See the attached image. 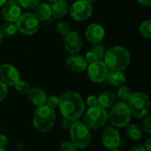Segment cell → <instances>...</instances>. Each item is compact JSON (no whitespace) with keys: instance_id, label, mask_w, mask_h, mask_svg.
Instances as JSON below:
<instances>
[{"instance_id":"1","label":"cell","mask_w":151,"mask_h":151,"mask_svg":"<svg viewBox=\"0 0 151 151\" xmlns=\"http://www.w3.org/2000/svg\"><path fill=\"white\" fill-rule=\"evenodd\" d=\"M59 111L63 118L79 120L85 111V102L82 96L73 90H67L59 96Z\"/></svg>"},{"instance_id":"2","label":"cell","mask_w":151,"mask_h":151,"mask_svg":"<svg viewBox=\"0 0 151 151\" xmlns=\"http://www.w3.org/2000/svg\"><path fill=\"white\" fill-rule=\"evenodd\" d=\"M104 62L110 71H123L130 65L131 55L125 47L114 46L105 52Z\"/></svg>"},{"instance_id":"3","label":"cell","mask_w":151,"mask_h":151,"mask_svg":"<svg viewBox=\"0 0 151 151\" xmlns=\"http://www.w3.org/2000/svg\"><path fill=\"white\" fill-rule=\"evenodd\" d=\"M57 117L55 110L50 108L47 104L36 107L33 116V126L34 127L41 132H49L55 125Z\"/></svg>"},{"instance_id":"4","label":"cell","mask_w":151,"mask_h":151,"mask_svg":"<svg viewBox=\"0 0 151 151\" xmlns=\"http://www.w3.org/2000/svg\"><path fill=\"white\" fill-rule=\"evenodd\" d=\"M69 134L70 141L78 148V150H86L91 145L92 134L90 129L80 119L73 121L69 129Z\"/></svg>"},{"instance_id":"5","label":"cell","mask_w":151,"mask_h":151,"mask_svg":"<svg viewBox=\"0 0 151 151\" xmlns=\"http://www.w3.org/2000/svg\"><path fill=\"white\" fill-rule=\"evenodd\" d=\"M132 115L127 103L124 101L116 102L108 112V121L116 128H123L130 123Z\"/></svg>"},{"instance_id":"6","label":"cell","mask_w":151,"mask_h":151,"mask_svg":"<svg viewBox=\"0 0 151 151\" xmlns=\"http://www.w3.org/2000/svg\"><path fill=\"white\" fill-rule=\"evenodd\" d=\"M127 103L130 110L131 115L135 119H143L146 116L150 114V101L148 95H146L145 93H134Z\"/></svg>"},{"instance_id":"7","label":"cell","mask_w":151,"mask_h":151,"mask_svg":"<svg viewBox=\"0 0 151 151\" xmlns=\"http://www.w3.org/2000/svg\"><path fill=\"white\" fill-rule=\"evenodd\" d=\"M82 122L90 130L104 127L108 122V111L99 105L89 107L82 115Z\"/></svg>"},{"instance_id":"8","label":"cell","mask_w":151,"mask_h":151,"mask_svg":"<svg viewBox=\"0 0 151 151\" xmlns=\"http://www.w3.org/2000/svg\"><path fill=\"white\" fill-rule=\"evenodd\" d=\"M18 30L26 35L35 34L40 27V20L31 12H26L19 16L16 21Z\"/></svg>"},{"instance_id":"9","label":"cell","mask_w":151,"mask_h":151,"mask_svg":"<svg viewBox=\"0 0 151 151\" xmlns=\"http://www.w3.org/2000/svg\"><path fill=\"white\" fill-rule=\"evenodd\" d=\"M101 139L103 145L107 150L119 149L122 141L118 128L111 125L104 127V129L101 133Z\"/></svg>"},{"instance_id":"10","label":"cell","mask_w":151,"mask_h":151,"mask_svg":"<svg viewBox=\"0 0 151 151\" xmlns=\"http://www.w3.org/2000/svg\"><path fill=\"white\" fill-rule=\"evenodd\" d=\"M88 77L94 83H101L105 81L109 69L104 60H97L90 63L88 67Z\"/></svg>"},{"instance_id":"11","label":"cell","mask_w":151,"mask_h":151,"mask_svg":"<svg viewBox=\"0 0 151 151\" xmlns=\"http://www.w3.org/2000/svg\"><path fill=\"white\" fill-rule=\"evenodd\" d=\"M93 12L92 5L85 0L74 2L70 8V16L75 21H83L88 19Z\"/></svg>"},{"instance_id":"12","label":"cell","mask_w":151,"mask_h":151,"mask_svg":"<svg viewBox=\"0 0 151 151\" xmlns=\"http://www.w3.org/2000/svg\"><path fill=\"white\" fill-rule=\"evenodd\" d=\"M0 80L5 85L13 87L20 80V74L14 65L3 64L0 66Z\"/></svg>"},{"instance_id":"13","label":"cell","mask_w":151,"mask_h":151,"mask_svg":"<svg viewBox=\"0 0 151 151\" xmlns=\"http://www.w3.org/2000/svg\"><path fill=\"white\" fill-rule=\"evenodd\" d=\"M64 46L67 52L75 54L79 52L82 47V40L79 33L75 31H70L64 37Z\"/></svg>"},{"instance_id":"14","label":"cell","mask_w":151,"mask_h":151,"mask_svg":"<svg viewBox=\"0 0 151 151\" xmlns=\"http://www.w3.org/2000/svg\"><path fill=\"white\" fill-rule=\"evenodd\" d=\"M20 15L21 7L18 4V2L7 0L6 3L3 5L2 16L6 21L16 22Z\"/></svg>"},{"instance_id":"15","label":"cell","mask_w":151,"mask_h":151,"mask_svg":"<svg viewBox=\"0 0 151 151\" xmlns=\"http://www.w3.org/2000/svg\"><path fill=\"white\" fill-rule=\"evenodd\" d=\"M104 28L98 23H91L85 30V36L87 40L93 44H97L102 42L104 38Z\"/></svg>"},{"instance_id":"16","label":"cell","mask_w":151,"mask_h":151,"mask_svg":"<svg viewBox=\"0 0 151 151\" xmlns=\"http://www.w3.org/2000/svg\"><path fill=\"white\" fill-rule=\"evenodd\" d=\"M65 66L75 73H81L87 69L88 62L83 56L72 54L65 59Z\"/></svg>"},{"instance_id":"17","label":"cell","mask_w":151,"mask_h":151,"mask_svg":"<svg viewBox=\"0 0 151 151\" xmlns=\"http://www.w3.org/2000/svg\"><path fill=\"white\" fill-rule=\"evenodd\" d=\"M27 96L28 102L33 105H35V107H39L46 104L47 98H48V96L45 93V91L37 87L30 88L29 91L27 94Z\"/></svg>"},{"instance_id":"18","label":"cell","mask_w":151,"mask_h":151,"mask_svg":"<svg viewBox=\"0 0 151 151\" xmlns=\"http://www.w3.org/2000/svg\"><path fill=\"white\" fill-rule=\"evenodd\" d=\"M125 128L126 135L129 140L133 142H139L142 139L144 132L139 125L135 123H129L125 127Z\"/></svg>"},{"instance_id":"19","label":"cell","mask_w":151,"mask_h":151,"mask_svg":"<svg viewBox=\"0 0 151 151\" xmlns=\"http://www.w3.org/2000/svg\"><path fill=\"white\" fill-rule=\"evenodd\" d=\"M116 94H114L113 92L108 90L104 91L97 97L98 105L105 110H108L116 103Z\"/></svg>"},{"instance_id":"20","label":"cell","mask_w":151,"mask_h":151,"mask_svg":"<svg viewBox=\"0 0 151 151\" xmlns=\"http://www.w3.org/2000/svg\"><path fill=\"white\" fill-rule=\"evenodd\" d=\"M110 84L114 87H120L126 82V75L122 71H110L105 79Z\"/></svg>"},{"instance_id":"21","label":"cell","mask_w":151,"mask_h":151,"mask_svg":"<svg viewBox=\"0 0 151 151\" xmlns=\"http://www.w3.org/2000/svg\"><path fill=\"white\" fill-rule=\"evenodd\" d=\"M50 8H51V16H53L56 19L63 18L67 14L68 12L67 4L64 0H58L56 2H53Z\"/></svg>"},{"instance_id":"22","label":"cell","mask_w":151,"mask_h":151,"mask_svg":"<svg viewBox=\"0 0 151 151\" xmlns=\"http://www.w3.org/2000/svg\"><path fill=\"white\" fill-rule=\"evenodd\" d=\"M39 20H46L51 17V8L48 4H38L34 8L33 13Z\"/></svg>"},{"instance_id":"23","label":"cell","mask_w":151,"mask_h":151,"mask_svg":"<svg viewBox=\"0 0 151 151\" xmlns=\"http://www.w3.org/2000/svg\"><path fill=\"white\" fill-rule=\"evenodd\" d=\"M18 31L16 22L6 21L0 27V33L3 37H11L13 36Z\"/></svg>"},{"instance_id":"24","label":"cell","mask_w":151,"mask_h":151,"mask_svg":"<svg viewBox=\"0 0 151 151\" xmlns=\"http://www.w3.org/2000/svg\"><path fill=\"white\" fill-rule=\"evenodd\" d=\"M134 94L132 88L125 84L121 85L120 87H119L118 91H117V96L120 101H124V102H127L129 100V98L132 96V95Z\"/></svg>"},{"instance_id":"25","label":"cell","mask_w":151,"mask_h":151,"mask_svg":"<svg viewBox=\"0 0 151 151\" xmlns=\"http://www.w3.org/2000/svg\"><path fill=\"white\" fill-rule=\"evenodd\" d=\"M140 32L142 34V35L144 38L147 39H150L151 38V20L150 19H147L144 20L141 26H140Z\"/></svg>"},{"instance_id":"26","label":"cell","mask_w":151,"mask_h":151,"mask_svg":"<svg viewBox=\"0 0 151 151\" xmlns=\"http://www.w3.org/2000/svg\"><path fill=\"white\" fill-rule=\"evenodd\" d=\"M14 88L17 92H19L20 95H27V92L30 89V86L27 81L19 80L14 86Z\"/></svg>"},{"instance_id":"27","label":"cell","mask_w":151,"mask_h":151,"mask_svg":"<svg viewBox=\"0 0 151 151\" xmlns=\"http://www.w3.org/2000/svg\"><path fill=\"white\" fill-rule=\"evenodd\" d=\"M56 30H57V32L58 34H60V35L65 36V35H67L71 31V27H70V25L67 22L61 21V22H58L57 24Z\"/></svg>"},{"instance_id":"28","label":"cell","mask_w":151,"mask_h":151,"mask_svg":"<svg viewBox=\"0 0 151 151\" xmlns=\"http://www.w3.org/2000/svg\"><path fill=\"white\" fill-rule=\"evenodd\" d=\"M91 50L94 52V54L96 55V57L97 58L98 60H103L105 55V49L103 45L100 44H95V46L91 49Z\"/></svg>"},{"instance_id":"29","label":"cell","mask_w":151,"mask_h":151,"mask_svg":"<svg viewBox=\"0 0 151 151\" xmlns=\"http://www.w3.org/2000/svg\"><path fill=\"white\" fill-rule=\"evenodd\" d=\"M20 7L25 9H34L39 3L40 0H17Z\"/></svg>"},{"instance_id":"30","label":"cell","mask_w":151,"mask_h":151,"mask_svg":"<svg viewBox=\"0 0 151 151\" xmlns=\"http://www.w3.org/2000/svg\"><path fill=\"white\" fill-rule=\"evenodd\" d=\"M59 151H78V148L71 141H65L60 144Z\"/></svg>"},{"instance_id":"31","label":"cell","mask_w":151,"mask_h":151,"mask_svg":"<svg viewBox=\"0 0 151 151\" xmlns=\"http://www.w3.org/2000/svg\"><path fill=\"white\" fill-rule=\"evenodd\" d=\"M46 104L53 109V110H56L57 108H58V105H59V97L58 96H50L47 98V102H46Z\"/></svg>"},{"instance_id":"32","label":"cell","mask_w":151,"mask_h":151,"mask_svg":"<svg viewBox=\"0 0 151 151\" xmlns=\"http://www.w3.org/2000/svg\"><path fill=\"white\" fill-rule=\"evenodd\" d=\"M143 130V132L147 133L148 134H151V117L149 114L142 119V124L141 127Z\"/></svg>"},{"instance_id":"33","label":"cell","mask_w":151,"mask_h":151,"mask_svg":"<svg viewBox=\"0 0 151 151\" xmlns=\"http://www.w3.org/2000/svg\"><path fill=\"white\" fill-rule=\"evenodd\" d=\"M7 95H8V86L5 85L0 80V103L5 99Z\"/></svg>"},{"instance_id":"34","label":"cell","mask_w":151,"mask_h":151,"mask_svg":"<svg viewBox=\"0 0 151 151\" xmlns=\"http://www.w3.org/2000/svg\"><path fill=\"white\" fill-rule=\"evenodd\" d=\"M86 104H87V105L88 106V108H89V107H94V106L98 105L97 96H93V95L88 96V98L86 99Z\"/></svg>"},{"instance_id":"35","label":"cell","mask_w":151,"mask_h":151,"mask_svg":"<svg viewBox=\"0 0 151 151\" xmlns=\"http://www.w3.org/2000/svg\"><path fill=\"white\" fill-rule=\"evenodd\" d=\"M73 123V120H70V119H68L63 118V119H61L60 125H61V127H62L63 129H65V130H69V129L71 128Z\"/></svg>"},{"instance_id":"36","label":"cell","mask_w":151,"mask_h":151,"mask_svg":"<svg viewBox=\"0 0 151 151\" xmlns=\"http://www.w3.org/2000/svg\"><path fill=\"white\" fill-rule=\"evenodd\" d=\"M13 151H25V144L21 141H18L15 142L13 146Z\"/></svg>"},{"instance_id":"37","label":"cell","mask_w":151,"mask_h":151,"mask_svg":"<svg viewBox=\"0 0 151 151\" xmlns=\"http://www.w3.org/2000/svg\"><path fill=\"white\" fill-rule=\"evenodd\" d=\"M8 144V138L6 135L4 134H0V148L5 149V147Z\"/></svg>"},{"instance_id":"38","label":"cell","mask_w":151,"mask_h":151,"mask_svg":"<svg viewBox=\"0 0 151 151\" xmlns=\"http://www.w3.org/2000/svg\"><path fill=\"white\" fill-rule=\"evenodd\" d=\"M129 151H146L143 144H137V145H134L133 146Z\"/></svg>"},{"instance_id":"39","label":"cell","mask_w":151,"mask_h":151,"mask_svg":"<svg viewBox=\"0 0 151 151\" xmlns=\"http://www.w3.org/2000/svg\"><path fill=\"white\" fill-rule=\"evenodd\" d=\"M144 148L146 151H151V139L150 138H148L145 142H144V144H143Z\"/></svg>"},{"instance_id":"40","label":"cell","mask_w":151,"mask_h":151,"mask_svg":"<svg viewBox=\"0 0 151 151\" xmlns=\"http://www.w3.org/2000/svg\"><path fill=\"white\" fill-rule=\"evenodd\" d=\"M138 3L142 6H150L151 0H137Z\"/></svg>"},{"instance_id":"41","label":"cell","mask_w":151,"mask_h":151,"mask_svg":"<svg viewBox=\"0 0 151 151\" xmlns=\"http://www.w3.org/2000/svg\"><path fill=\"white\" fill-rule=\"evenodd\" d=\"M85 1H86V2H88V4H90L92 5L94 3H96V0H85Z\"/></svg>"},{"instance_id":"42","label":"cell","mask_w":151,"mask_h":151,"mask_svg":"<svg viewBox=\"0 0 151 151\" xmlns=\"http://www.w3.org/2000/svg\"><path fill=\"white\" fill-rule=\"evenodd\" d=\"M6 1H7V0H0V7L3 6V5L6 3Z\"/></svg>"},{"instance_id":"43","label":"cell","mask_w":151,"mask_h":151,"mask_svg":"<svg viewBox=\"0 0 151 151\" xmlns=\"http://www.w3.org/2000/svg\"><path fill=\"white\" fill-rule=\"evenodd\" d=\"M3 39H4V37H3V35H1V33H0V45H1L2 42H3Z\"/></svg>"},{"instance_id":"44","label":"cell","mask_w":151,"mask_h":151,"mask_svg":"<svg viewBox=\"0 0 151 151\" xmlns=\"http://www.w3.org/2000/svg\"><path fill=\"white\" fill-rule=\"evenodd\" d=\"M109 151H121L119 149H113V150H109Z\"/></svg>"},{"instance_id":"45","label":"cell","mask_w":151,"mask_h":151,"mask_svg":"<svg viewBox=\"0 0 151 151\" xmlns=\"http://www.w3.org/2000/svg\"><path fill=\"white\" fill-rule=\"evenodd\" d=\"M48 1H50V2H51V3H53V2H56V1H58V0H48Z\"/></svg>"},{"instance_id":"46","label":"cell","mask_w":151,"mask_h":151,"mask_svg":"<svg viewBox=\"0 0 151 151\" xmlns=\"http://www.w3.org/2000/svg\"><path fill=\"white\" fill-rule=\"evenodd\" d=\"M0 151H6L5 149H3V148H0Z\"/></svg>"},{"instance_id":"47","label":"cell","mask_w":151,"mask_h":151,"mask_svg":"<svg viewBox=\"0 0 151 151\" xmlns=\"http://www.w3.org/2000/svg\"><path fill=\"white\" fill-rule=\"evenodd\" d=\"M9 1H15V2H17V0H9Z\"/></svg>"},{"instance_id":"48","label":"cell","mask_w":151,"mask_h":151,"mask_svg":"<svg viewBox=\"0 0 151 151\" xmlns=\"http://www.w3.org/2000/svg\"><path fill=\"white\" fill-rule=\"evenodd\" d=\"M0 132H1V127H0Z\"/></svg>"}]
</instances>
